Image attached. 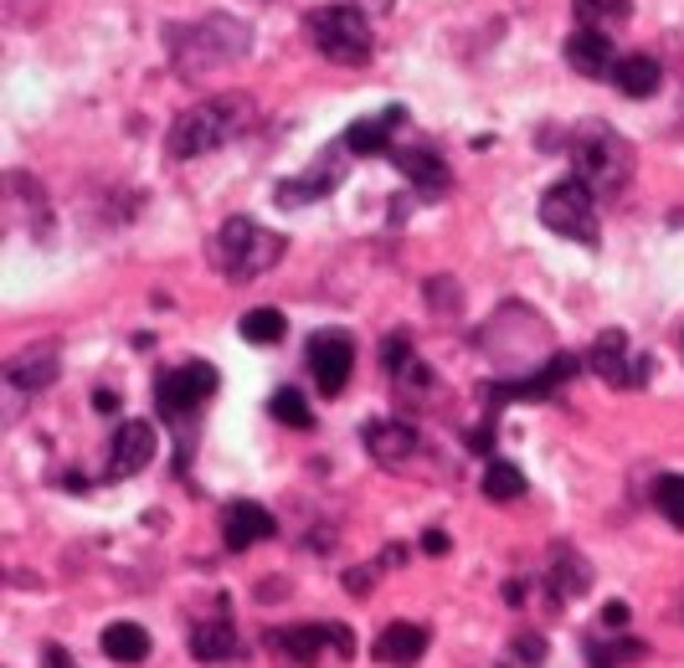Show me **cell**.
Segmentation results:
<instances>
[{"label": "cell", "instance_id": "cell-6", "mask_svg": "<svg viewBox=\"0 0 684 668\" xmlns=\"http://www.w3.org/2000/svg\"><path fill=\"white\" fill-rule=\"evenodd\" d=\"M540 222L556 237H571L581 247H597V206H592V185H581L577 176L556 180L546 195H540Z\"/></svg>", "mask_w": 684, "mask_h": 668}, {"label": "cell", "instance_id": "cell-12", "mask_svg": "<svg viewBox=\"0 0 684 668\" xmlns=\"http://www.w3.org/2000/svg\"><path fill=\"white\" fill-rule=\"evenodd\" d=\"M432 633L422 623H387L381 627V638L371 643V658L376 664H391V668H412L417 658L428 654Z\"/></svg>", "mask_w": 684, "mask_h": 668}, {"label": "cell", "instance_id": "cell-32", "mask_svg": "<svg viewBox=\"0 0 684 668\" xmlns=\"http://www.w3.org/2000/svg\"><path fill=\"white\" fill-rule=\"evenodd\" d=\"M628 617H633V612H628L623 602H608V607H602V627H608V633H623Z\"/></svg>", "mask_w": 684, "mask_h": 668}, {"label": "cell", "instance_id": "cell-10", "mask_svg": "<svg viewBox=\"0 0 684 668\" xmlns=\"http://www.w3.org/2000/svg\"><path fill=\"white\" fill-rule=\"evenodd\" d=\"M155 447H160L155 427H149V422H139V416H124L119 427H114V443H108V478L145 474L149 463H155Z\"/></svg>", "mask_w": 684, "mask_h": 668}, {"label": "cell", "instance_id": "cell-14", "mask_svg": "<svg viewBox=\"0 0 684 668\" xmlns=\"http://www.w3.org/2000/svg\"><path fill=\"white\" fill-rule=\"evenodd\" d=\"M402 124H407L402 104L381 108L376 119H356L345 129V149H350V155H391V129H402Z\"/></svg>", "mask_w": 684, "mask_h": 668}, {"label": "cell", "instance_id": "cell-2", "mask_svg": "<svg viewBox=\"0 0 684 668\" xmlns=\"http://www.w3.org/2000/svg\"><path fill=\"white\" fill-rule=\"evenodd\" d=\"M248 124H253V104L248 98H201V104H191L170 124L165 149H170V160H196V155L232 145Z\"/></svg>", "mask_w": 684, "mask_h": 668}, {"label": "cell", "instance_id": "cell-23", "mask_svg": "<svg viewBox=\"0 0 684 668\" xmlns=\"http://www.w3.org/2000/svg\"><path fill=\"white\" fill-rule=\"evenodd\" d=\"M104 658H114V664H145L149 633L139 623H108L104 627Z\"/></svg>", "mask_w": 684, "mask_h": 668}, {"label": "cell", "instance_id": "cell-16", "mask_svg": "<svg viewBox=\"0 0 684 668\" xmlns=\"http://www.w3.org/2000/svg\"><path fill=\"white\" fill-rule=\"evenodd\" d=\"M391 160H397V170L412 180L417 191H428V195H443L448 191V165H443V155H438V149H428V145L391 149Z\"/></svg>", "mask_w": 684, "mask_h": 668}, {"label": "cell", "instance_id": "cell-7", "mask_svg": "<svg viewBox=\"0 0 684 668\" xmlns=\"http://www.w3.org/2000/svg\"><path fill=\"white\" fill-rule=\"evenodd\" d=\"M211 391H217V371H211L207 360H186V365H176V371H165L155 381V406H160L165 422L186 427Z\"/></svg>", "mask_w": 684, "mask_h": 668}, {"label": "cell", "instance_id": "cell-34", "mask_svg": "<svg viewBox=\"0 0 684 668\" xmlns=\"http://www.w3.org/2000/svg\"><path fill=\"white\" fill-rule=\"evenodd\" d=\"M422 550H428V555H448V534L443 530H428V534H422Z\"/></svg>", "mask_w": 684, "mask_h": 668}, {"label": "cell", "instance_id": "cell-31", "mask_svg": "<svg viewBox=\"0 0 684 668\" xmlns=\"http://www.w3.org/2000/svg\"><path fill=\"white\" fill-rule=\"evenodd\" d=\"M515 654H520L525 664H540V658H546V638H536V633H525V638L515 643Z\"/></svg>", "mask_w": 684, "mask_h": 668}, {"label": "cell", "instance_id": "cell-28", "mask_svg": "<svg viewBox=\"0 0 684 668\" xmlns=\"http://www.w3.org/2000/svg\"><path fill=\"white\" fill-rule=\"evenodd\" d=\"M654 505L659 515L674 524V530H684V474H664L654 484Z\"/></svg>", "mask_w": 684, "mask_h": 668}, {"label": "cell", "instance_id": "cell-1", "mask_svg": "<svg viewBox=\"0 0 684 668\" xmlns=\"http://www.w3.org/2000/svg\"><path fill=\"white\" fill-rule=\"evenodd\" d=\"M248 46H253V26L238 21V15L217 11V15H207V21H196V26L176 31V73L186 77V83H201V77L242 62Z\"/></svg>", "mask_w": 684, "mask_h": 668}, {"label": "cell", "instance_id": "cell-8", "mask_svg": "<svg viewBox=\"0 0 684 668\" xmlns=\"http://www.w3.org/2000/svg\"><path fill=\"white\" fill-rule=\"evenodd\" d=\"M587 365H592L608 386H643L649 371H654L649 356H633V344H628L623 329H602L592 344V356H587Z\"/></svg>", "mask_w": 684, "mask_h": 668}, {"label": "cell", "instance_id": "cell-22", "mask_svg": "<svg viewBox=\"0 0 684 668\" xmlns=\"http://www.w3.org/2000/svg\"><path fill=\"white\" fill-rule=\"evenodd\" d=\"M550 581H556V592H561V602H571V596H587L592 592V565L581 561L577 550H556L550 555Z\"/></svg>", "mask_w": 684, "mask_h": 668}, {"label": "cell", "instance_id": "cell-30", "mask_svg": "<svg viewBox=\"0 0 684 668\" xmlns=\"http://www.w3.org/2000/svg\"><path fill=\"white\" fill-rule=\"evenodd\" d=\"M325 627H329V648H335L340 658H356V633H350L345 623H325Z\"/></svg>", "mask_w": 684, "mask_h": 668}, {"label": "cell", "instance_id": "cell-19", "mask_svg": "<svg viewBox=\"0 0 684 668\" xmlns=\"http://www.w3.org/2000/svg\"><path fill=\"white\" fill-rule=\"evenodd\" d=\"M273 648H278L283 658H294L298 668H309V664H319V654L329 648V627H325V623L278 627V633H273Z\"/></svg>", "mask_w": 684, "mask_h": 668}, {"label": "cell", "instance_id": "cell-4", "mask_svg": "<svg viewBox=\"0 0 684 668\" xmlns=\"http://www.w3.org/2000/svg\"><path fill=\"white\" fill-rule=\"evenodd\" d=\"M283 253H288V237L269 232V226H257L253 216H227L217 242H211V263L222 267V278H232V283L263 278Z\"/></svg>", "mask_w": 684, "mask_h": 668}, {"label": "cell", "instance_id": "cell-11", "mask_svg": "<svg viewBox=\"0 0 684 668\" xmlns=\"http://www.w3.org/2000/svg\"><path fill=\"white\" fill-rule=\"evenodd\" d=\"M273 534H278V520H273L257 499H238V505H227V515H222L227 550H248V545H257V540H273Z\"/></svg>", "mask_w": 684, "mask_h": 668}, {"label": "cell", "instance_id": "cell-35", "mask_svg": "<svg viewBox=\"0 0 684 668\" xmlns=\"http://www.w3.org/2000/svg\"><path fill=\"white\" fill-rule=\"evenodd\" d=\"M93 406H98V412H114V406H119V396H114V391H98V396H93Z\"/></svg>", "mask_w": 684, "mask_h": 668}, {"label": "cell", "instance_id": "cell-18", "mask_svg": "<svg viewBox=\"0 0 684 668\" xmlns=\"http://www.w3.org/2000/svg\"><path fill=\"white\" fill-rule=\"evenodd\" d=\"M566 62H571L581 77H612V67H618L608 36H602V31H587V26L566 36Z\"/></svg>", "mask_w": 684, "mask_h": 668}, {"label": "cell", "instance_id": "cell-36", "mask_svg": "<svg viewBox=\"0 0 684 668\" xmlns=\"http://www.w3.org/2000/svg\"><path fill=\"white\" fill-rule=\"evenodd\" d=\"M360 11H391V0H360Z\"/></svg>", "mask_w": 684, "mask_h": 668}, {"label": "cell", "instance_id": "cell-29", "mask_svg": "<svg viewBox=\"0 0 684 668\" xmlns=\"http://www.w3.org/2000/svg\"><path fill=\"white\" fill-rule=\"evenodd\" d=\"M428 294H432V314H438V319H448V314H459V283L432 278V283H428Z\"/></svg>", "mask_w": 684, "mask_h": 668}, {"label": "cell", "instance_id": "cell-3", "mask_svg": "<svg viewBox=\"0 0 684 668\" xmlns=\"http://www.w3.org/2000/svg\"><path fill=\"white\" fill-rule=\"evenodd\" d=\"M571 170H577L581 185L618 195L633 176V145L623 134H612L602 119H587L571 129Z\"/></svg>", "mask_w": 684, "mask_h": 668}, {"label": "cell", "instance_id": "cell-21", "mask_svg": "<svg viewBox=\"0 0 684 668\" xmlns=\"http://www.w3.org/2000/svg\"><path fill=\"white\" fill-rule=\"evenodd\" d=\"M238 654V627L227 623V617H211L191 633V658L196 664H222V658Z\"/></svg>", "mask_w": 684, "mask_h": 668}, {"label": "cell", "instance_id": "cell-33", "mask_svg": "<svg viewBox=\"0 0 684 668\" xmlns=\"http://www.w3.org/2000/svg\"><path fill=\"white\" fill-rule=\"evenodd\" d=\"M371 581H376V571H345V586H350L356 596L371 592Z\"/></svg>", "mask_w": 684, "mask_h": 668}, {"label": "cell", "instance_id": "cell-15", "mask_svg": "<svg viewBox=\"0 0 684 668\" xmlns=\"http://www.w3.org/2000/svg\"><path fill=\"white\" fill-rule=\"evenodd\" d=\"M335 185H340V160L319 155V160H314V170H304L298 180H283L278 191H273V201H278V206H309V201L329 195Z\"/></svg>", "mask_w": 684, "mask_h": 668}, {"label": "cell", "instance_id": "cell-25", "mask_svg": "<svg viewBox=\"0 0 684 668\" xmlns=\"http://www.w3.org/2000/svg\"><path fill=\"white\" fill-rule=\"evenodd\" d=\"M238 335L248 344H278L283 335H288V319H283L278 309H248L242 314V325H238Z\"/></svg>", "mask_w": 684, "mask_h": 668}, {"label": "cell", "instance_id": "cell-20", "mask_svg": "<svg viewBox=\"0 0 684 668\" xmlns=\"http://www.w3.org/2000/svg\"><path fill=\"white\" fill-rule=\"evenodd\" d=\"M612 83H618V93H628V98H654L659 62L649 57V52H628V57H618V67H612Z\"/></svg>", "mask_w": 684, "mask_h": 668}, {"label": "cell", "instance_id": "cell-13", "mask_svg": "<svg viewBox=\"0 0 684 668\" xmlns=\"http://www.w3.org/2000/svg\"><path fill=\"white\" fill-rule=\"evenodd\" d=\"M360 443L371 447V458L381 463H402L417 453V427L412 422H397V416H376L360 427Z\"/></svg>", "mask_w": 684, "mask_h": 668}, {"label": "cell", "instance_id": "cell-27", "mask_svg": "<svg viewBox=\"0 0 684 668\" xmlns=\"http://www.w3.org/2000/svg\"><path fill=\"white\" fill-rule=\"evenodd\" d=\"M571 11L587 31H602V21H628L633 15V0H571Z\"/></svg>", "mask_w": 684, "mask_h": 668}, {"label": "cell", "instance_id": "cell-9", "mask_svg": "<svg viewBox=\"0 0 684 668\" xmlns=\"http://www.w3.org/2000/svg\"><path fill=\"white\" fill-rule=\"evenodd\" d=\"M309 371L325 396H340L350 371H356V340H350L345 329H319V335H309Z\"/></svg>", "mask_w": 684, "mask_h": 668}, {"label": "cell", "instance_id": "cell-26", "mask_svg": "<svg viewBox=\"0 0 684 668\" xmlns=\"http://www.w3.org/2000/svg\"><path fill=\"white\" fill-rule=\"evenodd\" d=\"M269 412L278 416L283 427H298V432H309L314 427V412H309V401H304V391H294V386H283V391H273V401H269Z\"/></svg>", "mask_w": 684, "mask_h": 668}, {"label": "cell", "instance_id": "cell-24", "mask_svg": "<svg viewBox=\"0 0 684 668\" xmlns=\"http://www.w3.org/2000/svg\"><path fill=\"white\" fill-rule=\"evenodd\" d=\"M478 489H484V499H494V505H515V499L525 494V474L509 458H490V468H484V484H478Z\"/></svg>", "mask_w": 684, "mask_h": 668}, {"label": "cell", "instance_id": "cell-5", "mask_svg": "<svg viewBox=\"0 0 684 668\" xmlns=\"http://www.w3.org/2000/svg\"><path fill=\"white\" fill-rule=\"evenodd\" d=\"M309 36L340 67H366L376 57L371 21H366L360 6H319V11H309Z\"/></svg>", "mask_w": 684, "mask_h": 668}, {"label": "cell", "instance_id": "cell-17", "mask_svg": "<svg viewBox=\"0 0 684 668\" xmlns=\"http://www.w3.org/2000/svg\"><path fill=\"white\" fill-rule=\"evenodd\" d=\"M6 381L15 391H46L57 381V344H31L27 356L6 360Z\"/></svg>", "mask_w": 684, "mask_h": 668}]
</instances>
